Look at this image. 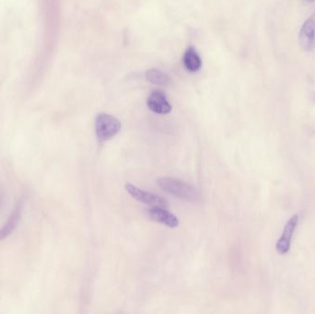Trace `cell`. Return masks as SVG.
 <instances>
[{
    "mask_svg": "<svg viewBox=\"0 0 315 314\" xmlns=\"http://www.w3.org/2000/svg\"><path fill=\"white\" fill-rule=\"evenodd\" d=\"M125 189L132 197L141 203L147 204L151 207H160L164 209H167L169 207L168 201L164 198L158 197L156 194L142 190L131 183L125 184Z\"/></svg>",
    "mask_w": 315,
    "mask_h": 314,
    "instance_id": "3957f363",
    "label": "cell"
},
{
    "mask_svg": "<svg viewBox=\"0 0 315 314\" xmlns=\"http://www.w3.org/2000/svg\"><path fill=\"white\" fill-rule=\"evenodd\" d=\"M148 212L151 220L153 221L163 224L169 228H177L179 226L177 216L171 214V212L165 209L164 208L151 207Z\"/></svg>",
    "mask_w": 315,
    "mask_h": 314,
    "instance_id": "52a82bcc",
    "label": "cell"
},
{
    "mask_svg": "<svg viewBox=\"0 0 315 314\" xmlns=\"http://www.w3.org/2000/svg\"><path fill=\"white\" fill-rule=\"evenodd\" d=\"M146 79L152 84L158 86H168L171 82L170 78L158 69H151L147 71Z\"/></svg>",
    "mask_w": 315,
    "mask_h": 314,
    "instance_id": "30bf717a",
    "label": "cell"
},
{
    "mask_svg": "<svg viewBox=\"0 0 315 314\" xmlns=\"http://www.w3.org/2000/svg\"><path fill=\"white\" fill-rule=\"evenodd\" d=\"M184 64L189 72H197L202 66L201 59L194 47L190 46L184 53Z\"/></svg>",
    "mask_w": 315,
    "mask_h": 314,
    "instance_id": "9c48e42d",
    "label": "cell"
},
{
    "mask_svg": "<svg viewBox=\"0 0 315 314\" xmlns=\"http://www.w3.org/2000/svg\"><path fill=\"white\" fill-rule=\"evenodd\" d=\"M122 124L117 118L107 113H100L95 119V133L99 141L105 142L115 137Z\"/></svg>",
    "mask_w": 315,
    "mask_h": 314,
    "instance_id": "7a4b0ae2",
    "label": "cell"
},
{
    "mask_svg": "<svg viewBox=\"0 0 315 314\" xmlns=\"http://www.w3.org/2000/svg\"><path fill=\"white\" fill-rule=\"evenodd\" d=\"M157 183L158 186L165 192L179 198H182L185 201L197 202L200 200L199 192L194 186H192L189 183H185L184 181L175 178L162 177L158 179Z\"/></svg>",
    "mask_w": 315,
    "mask_h": 314,
    "instance_id": "6da1fadb",
    "label": "cell"
},
{
    "mask_svg": "<svg viewBox=\"0 0 315 314\" xmlns=\"http://www.w3.org/2000/svg\"><path fill=\"white\" fill-rule=\"evenodd\" d=\"M147 105L151 111L158 114H168L171 111V104L169 103L166 94L161 91H153L149 95Z\"/></svg>",
    "mask_w": 315,
    "mask_h": 314,
    "instance_id": "5b68a950",
    "label": "cell"
},
{
    "mask_svg": "<svg viewBox=\"0 0 315 314\" xmlns=\"http://www.w3.org/2000/svg\"><path fill=\"white\" fill-rule=\"evenodd\" d=\"M20 217H21V206L19 204L16 206L12 214L8 217L7 222L5 223L3 228L0 229V242L5 240L8 236L11 235V233L13 232L20 222Z\"/></svg>",
    "mask_w": 315,
    "mask_h": 314,
    "instance_id": "ba28073f",
    "label": "cell"
},
{
    "mask_svg": "<svg viewBox=\"0 0 315 314\" xmlns=\"http://www.w3.org/2000/svg\"><path fill=\"white\" fill-rule=\"evenodd\" d=\"M299 222V215H293L289 219V221L286 223L284 229H283L282 236L276 242V248L278 254L286 255L289 253V249L291 246V241L293 233L295 231L297 225Z\"/></svg>",
    "mask_w": 315,
    "mask_h": 314,
    "instance_id": "277c9868",
    "label": "cell"
},
{
    "mask_svg": "<svg viewBox=\"0 0 315 314\" xmlns=\"http://www.w3.org/2000/svg\"><path fill=\"white\" fill-rule=\"evenodd\" d=\"M299 42L303 50L311 51L315 46V16L304 21L299 33Z\"/></svg>",
    "mask_w": 315,
    "mask_h": 314,
    "instance_id": "8992f818",
    "label": "cell"
}]
</instances>
